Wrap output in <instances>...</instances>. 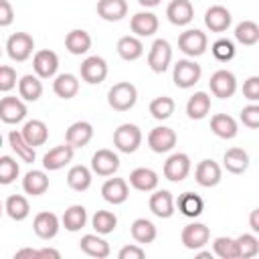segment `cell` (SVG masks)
I'll return each instance as SVG.
<instances>
[{"label": "cell", "mask_w": 259, "mask_h": 259, "mask_svg": "<svg viewBox=\"0 0 259 259\" xmlns=\"http://www.w3.org/2000/svg\"><path fill=\"white\" fill-rule=\"evenodd\" d=\"M138 101V89L130 81H119L107 91V103L115 111H130Z\"/></svg>", "instance_id": "6da1fadb"}, {"label": "cell", "mask_w": 259, "mask_h": 259, "mask_svg": "<svg viewBox=\"0 0 259 259\" xmlns=\"http://www.w3.org/2000/svg\"><path fill=\"white\" fill-rule=\"evenodd\" d=\"M202 77V69L194 59H180L174 63L172 81L178 89H190L194 87Z\"/></svg>", "instance_id": "7a4b0ae2"}, {"label": "cell", "mask_w": 259, "mask_h": 259, "mask_svg": "<svg viewBox=\"0 0 259 259\" xmlns=\"http://www.w3.org/2000/svg\"><path fill=\"white\" fill-rule=\"evenodd\" d=\"M113 146L121 154H134L142 146V130L136 123H121L113 132Z\"/></svg>", "instance_id": "3957f363"}, {"label": "cell", "mask_w": 259, "mask_h": 259, "mask_svg": "<svg viewBox=\"0 0 259 259\" xmlns=\"http://www.w3.org/2000/svg\"><path fill=\"white\" fill-rule=\"evenodd\" d=\"M178 49L188 57V59H196L200 55L206 53L208 49V38L202 30L198 28H188L184 32H180L178 36Z\"/></svg>", "instance_id": "277c9868"}, {"label": "cell", "mask_w": 259, "mask_h": 259, "mask_svg": "<svg viewBox=\"0 0 259 259\" xmlns=\"http://www.w3.org/2000/svg\"><path fill=\"white\" fill-rule=\"evenodd\" d=\"M32 49H34V38L28 32H14L6 40V53L16 63L28 61L32 55Z\"/></svg>", "instance_id": "5b68a950"}, {"label": "cell", "mask_w": 259, "mask_h": 259, "mask_svg": "<svg viewBox=\"0 0 259 259\" xmlns=\"http://www.w3.org/2000/svg\"><path fill=\"white\" fill-rule=\"evenodd\" d=\"M172 63V45L166 38H156L148 51V67L154 73H164L168 71Z\"/></svg>", "instance_id": "8992f818"}, {"label": "cell", "mask_w": 259, "mask_h": 259, "mask_svg": "<svg viewBox=\"0 0 259 259\" xmlns=\"http://www.w3.org/2000/svg\"><path fill=\"white\" fill-rule=\"evenodd\" d=\"M208 87H210V93L219 99H229L235 95L237 91V77L233 71L229 69H219L210 75L208 79Z\"/></svg>", "instance_id": "52a82bcc"}, {"label": "cell", "mask_w": 259, "mask_h": 259, "mask_svg": "<svg viewBox=\"0 0 259 259\" xmlns=\"http://www.w3.org/2000/svg\"><path fill=\"white\" fill-rule=\"evenodd\" d=\"M79 71H81V79L89 85H99L105 81L107 77V61L99 55H91V57H85L83 63L79 65Z\"/></svg>", "instance_id": "ba28073f"}, {"label": "cell", "mask_w": 259, "mask_h": 259, "mask_svg": "<svg viewBox=\"0 0 259 259\" xmlns=\"http://www.w3.org/2000/svg\"><path fill=\"white\" fill-rule=\"evenodd\" d=\"M190 156L184 154V152H176L172 156H168V160L164 162V168H162V174L166 180L170 182H182L188 174H190Z\"/></svg>", "instance_id": "9c48e42d"}, {"label": "cell", "mask_w": 259, "mask_h": 259, "mask_svg": "<svg viewBox=\"0 0 259 259\" xmlns=\"http://www.w3.org/2000/svg\"><path fill=\"white\" fill-rule=\"evenodd\" d=\"M178 142V136L172 127L168 125H158V127H152L150 134H148V146L154 154H166L170 150H174Z\"/></svg>", "instance_id": "30bf717a"}, {"label": "cell", "mask_w": 259, "mask_h": 259, "mask_svg": "<svg viewBox=\"0 0 259 259\" xmlns=\"http://www.w3.org/2000/svg\"><path fill=\"white\" fill-rule=\"evenodd\" d=\"M32 71L40 79H53L59 71V55L51 49H40L32 57Z\"/></svg>", "instance_id": "8fae6325"}, {"label": "cell", "mask_w": 259, "mask_h": 259, "mask_svg": "<svg viewBox=\"0 0 259 259\" xmlns=\"http://www.w3.org/2000/svg\"><path fill=\"white\" fill-rule=\"evenodd\" d=\"M119 170V156L113 150L101 148L91 156V172L97 176H113Z\"/></svg>", "instance_id": "7c38bea8"}, {"label": "cell", "mask_w": 259, "mask_h": 259, "mask_svg": "<svg viewBox=\"0 0 259 259\" xmlns=\"http://www.w3.org/2000/svg\"><path fill=\"white\" fill-rule=\"evenodd\" d=\"M158 26H160V20L150 10H140L130 18V28H132L134 36H138V38L154 36L158 32Z\"/></svg>", "instance_id": "4fadbf2b"}, {"label": "cell", "mask_w": 259, "mask_h": 259, "mask_svg": "<svg viewBox=\"0 0 259 259\" xmlns=\"http://www.w3.org/2000/svg\"><path fill=\"white\" fill-rule=\"evenodd\" d=\"M59 229H61V219L51 210H40L32 221V231L42 241L55 239L59 235Z\"/></svg>", "instance_id": "5bb4252c"}, {"label": "cell", "mask_w": 259, "mask_h": 259, "mask_svg": "<svg viewBox=\"0 0 259 259\" xmlns=\"http://www.w3.org/2000/svg\"><path fill=\"white\" fill-rule=\"evenodd\" d=\"M208 239H210V231H208V227L202 225V223H188V225L182 229V233H180L182 245H184L186 249H190V251L202 249V247L208 243Z\"/></svg>", "instance_id": "9a60e30c"}, {"label": "cell", "mask_w": 259, "mask_h": 259, "mask_svg": "<svg viewBox=\"0 0 259 259\" xmlns=\"http://www.w3.org/2000/svg\"><path fill=\"white\" fill-rule=\"evenodd\" d=\"M28 109L24 105V101L20 97H14V95H6L0 99V119L8 125H14V123H20L24 117H26Z\"/></svg>", "instance_id": "2e32d148"}, {"label": "cell", "mask_w": 259, "mask_h": 259, "mask_svg": "<svg viewBox=\"0 0 259 259\" xmlns=\"http://www.w3.org/2000/svg\"><path fill=\"white\" fill-rule=\"evenodd\" d=\"M73 154H75V148L69 146L67 142L61 144V146H55L42 156V168L49 170V172H57L73 160Z\"/></svg>", "instance_id": "e0dca14e"}, {"label": "cell", "mask_w": 259, "mask_h": 259, "mask_svg": "<svg viewBox=\"0 0 259 259\" xmlns=\"http://www.w3.org/2000/svg\"><path fill=\"white\" fill-rule=\"evenodd\" d=\"M223 170L214 160H200L194 168V180L202 188H212L221 182Z\"/></svg>", "instance_id": "ac0fdd59"}, {"label": "cell", "mask_w": 259, "mask_h": 259, "mask_svg": "<svg viewBox=\"0 0 259 259\" xmlns=\"http://www.w3.org/2000/svg\"><path fill=\"white\" fill-rule=\"evenodd\" d=\"M91 140H93V125L89 121H85V119L73 121L65 132V142L69 146H73L75 150L77 148H85Z\"/></svg>", "instance_id": "d6986e66"}, {"label": "cell", "mask_w": 259, "mask_h": 259, "mask_svg": "<svg viewBox=\"0 0 259 259\" xmlns=\"http://www.w3.org/2000/svg\"><path fill=\"white\" fill-rule=\"evenodd\" d=\"M231 22H233L231 10L221 4H214V6L206 8V12H204V26L210 32H225L231 26Z\"/></svg>", "instance_id": "ffe728a7"}, {"label": "cell", "mask_w": 259, "mask_h": 259, "mask_svg": "<svg viewBox=\"0 0 259 259\" xmlns=\"http://www.w3.org/2000/svg\"><path fill=\"white\" fill-rule=\"evenodd\" d=\"M101 196L109 204H123L130 196V186L123 178H107L101 186Z\"/></svg>", "instance_id": "44dd1931"}, {"label": "cell", "mask_w": 259, "mask_h": 259, "mask_svg": "<svg viewBox=\"0 0 259 259\" xmlns=\"http://www.w3.org/2000/svg\"><path fill=\"white\" fill-rule=\"evenodd\" d=\"M166 16L174 26H186L194 18V6L190 0H172L166 6Z\"/></svg>", "instance_id": "7402d4cb"}, {"label": "cell", "mask_w": 259, "mask_h": 259, "mask_svg": "<svg viewBox=\"0 0 259 259\" xmlns=\"http://www.w3.org/2000/svg\"><path fill=\"white\" fill-rule=\"evenodd\" d=\"M148 206H150L152 214L158 217V219H170L174 214V208H176L172 192L164 190V188L162 190H154V194L148 200Z\"/></svg>", "instance_id": "603a6c76"}, {"label": "cell", "mask_w": 259, "mask_h": 259, "mask_svg": "<svg viewBox=\"0 0 259 259\" xmlns=\"http://www.w3.org/2000/svg\"><path fill=\"white\" fill-rule=\"evenodd\" d=\"M158 174L152 170V168H146V166H140V168H134L130 172V186L140 190V192H152L158 188Z\"/></svg>", "instance_id": "cb8c5ba5"}, {"label": "cell", "mask_w": 259, "mask_h": 259, "mask_svg": "<svg viewBox=\"0 0 259 259\" xmlns=\"http://www.w3.org/2000/svg\"><path fill=\"white\" fill-rule=\"evenodd\" d=\"M97 16L105 22H119L127 16V2L125 0H97Z\"/></svg>", "instance_id": "d4e9b609"}, {"label": "cell", "mask_w": 259, "mask_h": 259, "mask_svg": "<svg viewBox=\"0 0 259 259\" xmlns=\"http://www.w3.org/2000/svg\"><path fill=\"white\" fill-rule=\"evenodd\" d=\"M79 247H81V251H83L85 255L95 257V259H105V257H109V253H111L109 243H107L101 235H97V233H95V235H93V233L83 235L81 241H79Z\"/></svg>", "instance_id": "484cf974"}, {"label": "cell", "mask_w": 259, "mask_h": 259, "mask_svg": "<svg viewBox=\"0 0 259 259\" xmlns=\"http://www.w3.org/2000/svg\"><path fill=\"white\" fill-rule=\"evenodd\" d=\"M210 130L221 140H233L239 134L237 119L233 115H229V113H214L210 117Z\"/></svg>", "instance_id": "4316f807"}, {"label": "cell", "mask_w": 259, "mask_h": 259, "mask_svg": "<svg viewBox=\"0 0 259 259\" xmlns=\"http://www.w3.org/2000/svg\"><path fill=\"white\" fill-rule=\"evenodd\" d=\"M22 138L32 146V148H38L42 144H47L49 140V125L42 121V119H28L22 130H20Z\"/></svg>", "instance_id": "83f0119b"}, {"label": "cell", "mask_w": 259, "mask_h": 259, "mask_svg": "<svg viewBox=\"0 0 259 259\" xmlns=\"http://www.w3.org/2000/svg\"><path fill=\"white\" fill-rule=\"evenodd\" d=\"M91 34L87 32V30H83V28H73L71 32H67V36H65V49L71 53V55H75V57H81V55H85V53H89V49H91Z\"/></svg>", "instance_id": "f1b7e54d"}, {"label": "cell", "mask_w": 259, "mask_h": 259, "mask_svg": "<svg viewBox=\"0 0 259 259\" xmlns=\"http://www.w3.org/2000/svg\"><path fill=\"white\" fill-rule=\"evenodd\" d=\"M53 91L61 99H73L79 93V79L73 73H59L53 77Z\"/></svg>", "instance_id": "f546056e"}, {"label": "cell", "mask_w": 259, "mask_h": 259, "mask_svg": "<svg viewBox=\"0 0 259 259\" xmlns=\"http://www.w3.org/2000/svg\"><path fill=\"white\" fill-rule=\"evenodd\" d=\"M18 95H20L22 101H30V103L38 101L40 95H42V81H40V77H36L32 73L22 75L18 79Z\"/></svg>", "instance_id": "4dcf8cb0"}, {"label": "cell", "mask_w": 259, "mask_h": 259, "mask_svg": "<svg viewBox=\"0 0 259 259\" xmlns=\"http://www.w3.org/2000/svg\"><path fill=\"white\" fill-rule=\"evenodd\" d=\"M174 206L180 210L182 217H186V219H196V217H200L202 210H204V200H202L198 194H194V192H182V194L178 196V200L174 202Z\"/></svg>", "instance_id": "1f68e13d"}, {"label": "cell", "mask_w": 259, "mask_h": 259, "mask_svg": "<svg viewBox=\"0 0 259 259\" xmlns=\"http://www.w3.org/2000/svg\"><path fill=\"white\" fill-rule=\"evenodd\" d=\"M22 190L30 196H40L49 190V176L45 170H28L22 178Z\"/></svg>", "instance_id": "d6a6232c"}, {"label": "cell", "mask_w": 259, "mask_h": 259, "mask_svg": "<svg viewBox=\"0 0 259 259\" xmlns=\"http://www.w3.org/2000/svg\"><path fill=\"white\" fill-rule=\"evenodd\" d=\"M210 113V95L206 91H196L186 101V115L190 119H204Z\"/></svg>", "instance_id": "836d02e7"}, {"label": "cell", "mask_w": 259, "mask_h": 259, "mask_svg": "<svg viewBox=\"0 0 259 259\" xmlns=\"http://www.w3.org/2000/svg\"><path fill=\"white\" fill-rule=\"evenodd\" d=\"M61 225L65 227V231L69 233H77L87 225V208L83 204H71L63 217H61Z\"/></svg>", "instance_id": "e575fe53"}, {"label": "cell", "mask_w": 259, "mask_h": 259, "mask_svg": "<svg viewBox=\"0 0 259 259\" xmlns=\"http://www.w3.org/2000/svg\"><path fill=\"white\" fill-rule=\"evenodd\" d=\"M117 49V55L123 59V61H138L142 55H144V42L142 38L134 36V34H125L117 40L115 45Z\"/></svg>", "instance_id": "d590c367"}, {"label": "cell", "mask_w": 259, "mask_h": 259, "mask_svg": "<svg viewBox=\"0 0 259 259\" xmlns=\"http://www.w3.org/2000/svg\"><path fill=\"white\" fill-rule=\"evenodd\" d=\"M91 182H93V172L83 164H75L67 172V184L75 192H85L91 186Z\"/></svg>", "instance_id": "8d00e7d4"}, {"label": "cell", "mask_w": 259, "mask_h": 259, "mask_svg": "<svg viewBox=\"0 0 259 259\" xmlns=\"http://www.w3.org/2000/svg\"><path fill=\"white\" fill-rule=\"evenodd\" d=\"M130 233H132V239L138 243V245H148V243H154L156 237H158V231H156V225L150 221V219H136L130 227Z\"/></svg>", "instance_id": "74e56055"}, {"label": "cell", "mask_w": 259, "mask_h": 259, "mask_svg": "<svg viewBox=\"0 0 259 259\" xmlns=\"http://www.w3.org/2000/svg\"><path fill=\"white\" fill-rule=\"evenodd\" d=\"M223 166L231 174H243L249 168V154L243 148H229L223 156Z\"/></svg>", "instance_id": "f35d334b"}, {"label": "cell", "mask_w": 259, "mask_h": 259, "mask_svg": "<svg viewBox=\"0 0 259 259\" xmlns=\"http://www.w3.org/2000/svg\"><path fill=\"white\" fill-rule=\"evenodd\" d=\"M8 144H10L12 152H14L22 162H26V164H32V162H34L36 152H34V148L22 138V134H20L18 130H10V134H8Z\"/></svg>", "instance_id": "ab89813d"}, {"label": "cell", "mask_w": 259, "mask_h": 259, "mask_svg": "<svg viewBox=\"0 0 259 259\" xmlns=\"http://www.w3.org/2000/svg\"><path fill=\"white\" fill-rule=\"evenodd\" d=\"M4 212L12 219V221H24L30 214V204L26 200V196L22 194H10L4 202Z\"/></svg>", "instance_id": "60d3db41"}, {"label": "cell", "mask_w": 259, "mask_h": 259, "mask_svg": "<svg viewBox=\"0 0 259 259\" xmlns=\"http://www.w3.org/2000/svg\"><path fill=\"white\" fill-rule=\"evenodd\" d=\"M235 40L245 45V47H253L259 42V26L253 20H243L235 26Z\"/></svg>", "instance_id": "b9f144b4"}, {"label": "cell", "mask_w": 259, "mask_h": 259, "mask_svg": "<svg viewBox=\"0 0 259 259\" xmlns=\"http://www.w3.org/2000/svg\"><path fill=\"white\" fill-rule=\"evenodd\" d=\"M237 243V259H251L259 253V239L255 233H243L235 239Z\"/></svg>", "instance_id": "7bdbcfd3"}, {"label": "cell", "mask_w": 259, "mask_h": 259, "mask_svg": "<svg viewBox=\"0 0 259 259\" xmlns=\"http://www.w3.org/2000/svg\"><path fill=\"white\" fill-rule=\"evenodd\" d=\"M174 109H176V103H174V99L168 97V95H160V97H154V99L150 101V113H152V117L158 119V121L168 119V117L174 113Z\"/></svg>", "instance_id": "ee69618b"}, {"label": "cell", "mask_w": 259, "mask_h": 259, "mask_svg": "<svg viewBox=\"0 0 259 259\" xmlns=\"http://www.w3.org/2000/svg\"><path fill=\"white\" fill-rule=\"evenodd\" d=\"M91 225H93L97 235H109L117 227V217L111 210H97L91 217Z\"/></svg>", "instance_id": "f6af8a7d"}, {"label": "cell", "mask_w": 259, "mask_h": 259, "mask_svg": "<svg viewBox=\"0 0 259 259\" xmlns=\"http://www.w3.org/2000/svg\"><path fill=\"white\" fill-rule=\"evenodd\" d=\"M20 174V166L12 156H0V184H12Z\"/></svg>", "instance_id": "bcb514c9"}, {"label": "cell", "mask_w": 259, "mask_h": 259, "mask_svg": "<svg viewBox=\"0 0 259 259\" xmlns=\"http://www.w3.org/2000/svg\"><path fill=\"white\" fill-rule=\"evenodd\" d=\"M212 253L221 259H237V243L233 237H217L212 241Z\"/></svg>", "instance_id": "7dc6e473"}, {"label": "cell", "mask_w": 259, "mask_h": 259, "mask_svg": "<svg viewBox=\"0 0 259 259\" xmlns=\"http://www.w3.org/2000/svg\"><path fill=\"white\" fill-rule=\"evenodd\" d=\"M210 51H212V57H214L217 61L229 63V61H233L237 49H235V42H233V40H229V38H217V40L212 42Z\"/></svg>", "instance_id": "c3c4849f"}, {"label": "cell", "mask_w": 259, "mask_h": 259, "mask_svg": "<svg viewBox=\"0 0 259 259\" xmlns=\"http://www.w3.org/2000/svg\"><path fill=\"white\" fill-rule=\"evenodd\" d=\"M16 71L10 65H0V93H8L16 87Z\"/></svg>", "instance_id": "681fc988"}, {"label": "cell", "mask_w": 259, "mask_h": 259, "mask_svg": "<svg viewBox=\"0 0 259 259\" xmlns=\"http://www.w3.org/2000/svg\"><path fill=\"white\" fill-rule=\"evenodd\" d=\"M241 121L243 125H247L249 130H257L259 127V105L257 103H249L241 109Z\"/></svg>", "instance_id": "f907efd6"}, {"label": "cell", "mask_w": 259, "mask_h": 259, "mask_svg": "<svg viewBox=\"0 0 259 259\" xmlns=\"http://www.w3.org/2000/svg\"><path fill=\"white\" fill-rule=\"evenodd\" d=\"M243 97L249 99L251 103L259 101V77H257V75H251V77L243 83Z\"/></svg>", "instance_id": "816d5d0a"}, {"label": "cell", "mask_w": 259, "mask_h": 259, "mask_svg": "<svg viewBox=\"0 0 259 259\" xmlns=\"http://www.w3.org/2000/svg\"><path fill=\"white\" fill-rule=\"evenodd\" d=\"M144 255H146V251H144L142 245H138V243L123 245V247L119 249V253H117L119 259H144Z\"/></svg>", "instance_id": "f5cc1de1"}, {"label": "cell", "mask_w": 259, "mask_h": 259, "mask_svg": "<svg viewBox=\"0 0 259 259\" xmlns=\"http://www.w3.org/2000/svg\"><path fill=\"white\" fill-rule=\"evenodd\" d=\"M14 22V8L8 0H0V26H10Z\"/></svg>", "instance_id": "db71d44e"}, {"label": "cell", "mask_w": 259, "mask_h": 259, "mask_svg": "<svg viewBox=\"0 0 259 259\" xmlns=\"http://www.w3.org/2000/svg\"><path fill=\"white\" fill-rule=\"evenodd\" d=\"M249 227L253 233H259V208H253L249 214Z\"/></svg>", "instance_id": "11a10c76"}, {"label": "cell", "mask_w": 259, "mask_h": 259, "mask_svg": "<svg viewBox=\"0 0 259 259\" xmlns=\"http://www.w3.org/2000/svg\"><path fill=\"white\" fill-rule=\"evenodd\" d=\"M14 257H32V259H38V249H30V247H26V249H20V251H16L14 253Z\"/></svg>", "instance_id": "9f6ffc18"}, {"label": "cell", "mask_w": 259, "mask_h": 259, "mask_svg": "<svg viewBox=\"0 0 259 259\" xmlns=\"http://www.w3.org/2000/svg\"><path fill=\"white\" fill-rule=\"evenodd\" d=\"M42 257H53V259H59V257H61V253H59L57 249L45 247V249H38V259H42Z\"/></svg>", "instance_id": "6f0895ef"}, {"label": "cell", "mask_w": 259, "mask_h": 259, "mask_svg": "<svg viewBox=\"0 0 259 259\" xmlns=\"http://www.w3.org/2000/svg\"><path fill=\"white\" fill-rule=\"evenodd\" d=\"M160 2H162V0H138V4L144 6V8H156Z\"/></svg>", "instance_id": "680465c9"}, {"label": "cell", "mask_w": 259, "mask_h": 259, "mask_svg": "<svg viewBox=\"0 0 259 259\" xmlns=\"http://www.w3.org/2000/svg\"><path fill=\"white\" fill-rule=\"evenodd\" d=\"M198 257H212V253H210V251H200V249H198Z\"/></svg>", "instance_id": "91938a15"}, {"label": "cell", "mask_w": 259, "mask_h": 259, "mask_svg": "<svg viewBox=\"0 0 259 259\" xmlns=\"http://www.w3.org/2000/svg\"><path fill=\"white\" fill-rule=\"evenodd\" d=\"M2 214H4V202L0 200V219H2Z\"/></svg>", "instance_id": "94428289"}, {"label": "cell", "mask_w": 259, "mask_h": 259, "mask_svg": "<svg viewBox=\"0 0 259 259\" xmlns=\"http://www.w3.org/2000/svg\"><path fill=\"white\" fill-rule=\"evenodd\" d=\"M2 142H4V140H2V134H0V148H2Z\"/></svg>", "instance_id": "6125c7cd"}, {"label": "cell", "mask_w": 259, "mask_h": 259, "mask_svg": "<svg viewBox=\"0 0 259 259\" xmlns=\"http://www.w3.org/2000/svg\"><path fill=\"white\" fill-rule=\"evenodd\" d=\"M0 57H2V49H0Z\"/></svg>", "instance_id": "be15d7a7"}]
</instances>
